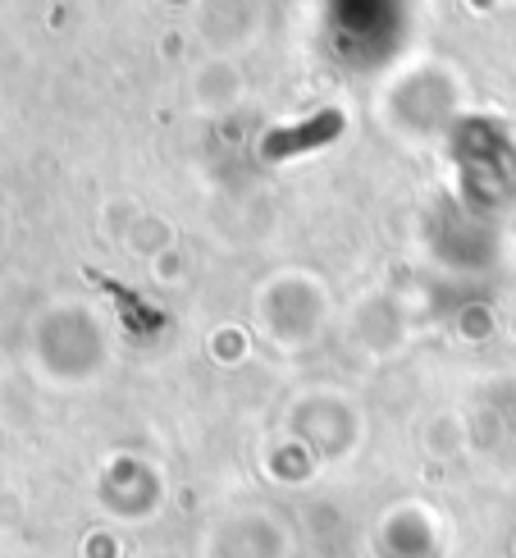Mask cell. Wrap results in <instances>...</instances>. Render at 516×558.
Here are the masks:
<instances>
[{
  "instance_id": "cell-1",
  "label": "cell",
  "mask_w": 516,
  "mask_h": 558,
  "mask_svg": "<svg viewBox=\"0 0 516 558\" xmlns=\"http://www.w3.org/2000/svg\"><path fill=\"white\" fill-rule=\"evenodd\" d=\"M343 129L339 114H320L316 124H302V129H279V133H288V137H270L266 151L270 156H288V151H302V147H320V143H330V137Z\"/></svg>"
}]
</instances>
